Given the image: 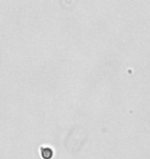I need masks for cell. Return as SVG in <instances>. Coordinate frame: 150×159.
Returning <instances> with one entry per match:
<instances>
[{"label":"cell","instance_id":"1","mask_svg":"<svg viewBox=\"0 0 150 159\" xmlns=\"http://www.w3.org/2000/svg\"><path fill=\"white\" fill-rule=\"evenodd\" d=\"M40 154L43 159H52L54 156V150L49 147H41Z\"/></svg>","mask_w":150,"mask_h":159}]
</instances>
